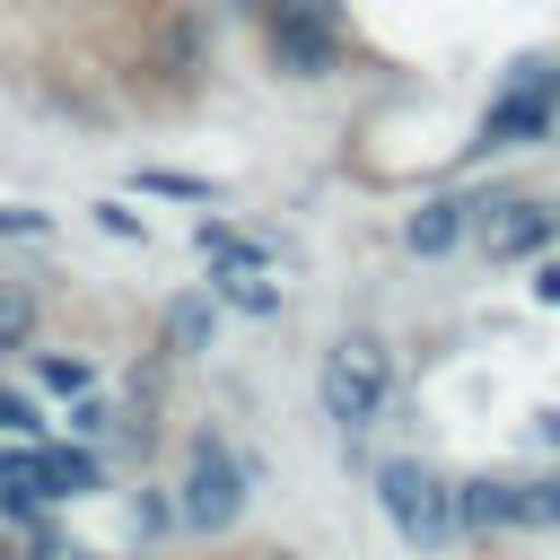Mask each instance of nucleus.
<instances>
[{
	"label": "nucleus",
	"mask_w": 560,
	"mask_h": 560,
	"mask_svg": "<svg viewBox=\"0 0 560 560\" xmlns=\"http://www.w3.org/2000/svg\"><path fill=\"white\" fill-rule=\"evenodd\" d=\"M376 508L394 516V534H402L411 551H446V542H455V525H464L455 481H438V472H429V464H411V455H394V464L376 472Z\"/></svg>",
	"instance_id": "f257e3e1"
},
{
	"label": "nucleus",
	"mask_w": 560,
	"mask_h": 560,
	"mask_svg": "<svg viewBox=\"0 0 560 560\" xmlns=\"http://www.w3.org/2000/svg\"><path fill=\"white\" fill-rule=\"evenodd\" d=\"M385 394H394V359H385V341H376V332H341L332 359H324V411H332V429L359 438V429L385 411Z\"/></svg>",
	"instance_id": "f03ea898"
},
{
	"label": "nucleus",
	"mask_w": 560,
	"mask_h": 560,
	"mask_svg": "<svg viewBox=\"0 0 560 560\" xmlns=\"http://www.w3.org/2000/svg\"><path fill=\"white\" fill-rule=\"evenodd\" d=\"M236 508H245V481H236L228 446H219V438H192V464H184V516H192L201 534H228Z\"/></svg>",
	"instance_id": "7ed1b4c3"
},
{
	"label": "nucleus",
	"mask_w": 560,
	"mask_h": 560,
	"mask_svg": "<svg viewBox=\"0 0 560 560\" xmlns=\"http://www.w3.org/2000/svg\"><path fill=\"white\" fill-rule=\"evenodd\" d=\"M271 61H280L289 79L332 70V26L315 18V0H271Z\"/></svg>",
	"instance_id": "20e7f679"
},
{
	"label": "nucleus",
	"mask_w": 560,
	"mask_h": 560,
	"mask_svg": "<svg viewBox=\"0 0 560 560\" xmlns=\"http://www.w3.org/2000/svg\"><path fill=\"white\" fill-rule=\"evenodd\" d=\"M551 245V210L542 201H490L481 219V254L490 262H516V254H542Z\"/></svg>",
	"instance_id": "39448f33"
},
{
	"label": "nucleus",
	"mask_w": 560,
	"mask_h": 560,
	"mask_svg": "<svg viewBox=\"0 0 560 560\" xmlns=\"http://www.w3.org/2000/svg\"><path fill=\"white\" fill-rule=\"evenodd\" d=\"M472 210H481V201H464V192H438V201H420V210H411L402 245H411V254H446V245H464V236H472Z\"/></svg>",
	"instance_id": "423d86ee"
},
{
	"label": "nucleus",
	"mask_w": 560,
	"mask_h": 560,
	"mask_svg": "<svg viewBox=\"0 0 560 560\" xmlns=\"http://www.w3.org/2000/svg\"><path fill=\"white\" fill-rule=\"evenodd\" d=\"M551 96H560V79H542L534 96H525V79H516V96H508V105H499V114L481 122V149H508V140H534V131L551 122Z\"/></svg>",
	"instance_id": "0eeeda50"
},
{
	"label": "nucleus",
	"mask_w": 560,
	"mask_h": 560,
	"mask_svg": "<svg viewBox=\"0 0 560 560\" xmlns=\"http://www.w3.org/2000/svg\"><path fill=\"white\" fill-rule=\"evenodd\" d=\"M140 192H158V201H219V184H210V175H175V166H149V175H140Z\"/></svg>",
	"instance_id": "6e6552de"
},
{
	"label": "nucleus",
	"mask_w": 560,
	"mask_h": 560,
	"mask_svg": "<svg viewBox=\"0 0 560 560\" xmlns=\"http://www.w3.org/2000/svg\"><path fill=\"white\" fill-rule=\"evenodd\" d=\"M26 332H35V298L26 289H0V350H18Z\"/></svg>",
	"instance_id": "1a4fd4ad"
},
{
	"label": "nucleus",
	"mask_w": 560,
	"mask_h": 560,
	"mask_svg": "<svg viewBox=\"0 0 560 560\" xmlns=\"http://www.w3.org/2000/svg\"><path fill=\"white\" fill-rule=\"evenodd\" d=\"M0 236H44V210H0Z\"/></svg>",
	"instance_id": "9d476101"
},
{
	"label": "nucleus",
	"mask_w": 560,
	"mask_h": 560,
	"mask_svg": "<svg viewBox=\"0 0 560 560\" xmlns=\"http://www.w3.org/2000/svg\"><path fill=\"white\" fill-rule=\"evenodd\" d=\"M534 525H560V481H534Z\"/></svg>",
	"instance_id": "9b49d317"
},
{
	"label": "nucleus",
	"mask_w": 560,
	"mask_h": 560,
	"mask_svg": "<svg viewBox=\"0 0 560 560\" xmlns=\"http://www.w3.org/2000/svg\"><path fill=\"white\" fill-rule=\"evenodd\" d=\"M0 429H35V411H26L18 394H0Z\"/></svg>",
	"instance_id": "f8f14e48"
},
{
	"label": "nucleus",
	"mask_w": 560,
	"mask_h": 560,
	"mask_svg": "<svg viewBox=\"0 0 560 560\" xmlns=\"http://www.w3.org/2000/svg\"><path fill=\"white\" fill-rule=\"evenodd\" d=\"M26 560H88V551H79V542H35Z\"/></svg>",
	"instance_id": "ddd939ff"
},
{
	"label": "nucleus",
	"mask_w": 560,
	"mask_h": 560,
	"mask_svg": "<svg viewBox=\"0 0 560 560\" xmlns=\"http://www.w3.org/2000/svg\"><path fill=\"white\" fill-rule=\"evenodd\" d=\"M534 289H542V306H560V262H542V280H534Z\"/></svg>",
	"instance_id": "4468645a"
},
{
	"label": "nucleus",
	"mask_w": 560,
	"mask_h": 560,
	"mask_svg": "<svg viewBox=\"0 0 560 560\" xmlns=\"http://www.w3.org/2000/svg\"><path fill=\"white\" fill-rule=\"evenodd\" d=\"M542 429H551V438H560V411H551V420H542Z\"/></svg>",
	"instance_id": "2eb2a0df"
}]
</instances>
